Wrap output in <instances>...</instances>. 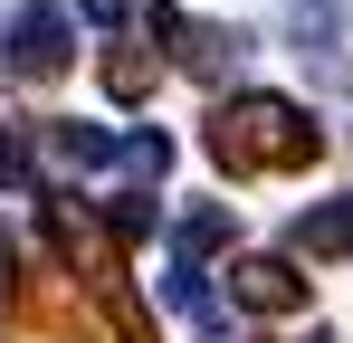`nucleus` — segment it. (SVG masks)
<instances>
[{
    "label": "nucleus",
    "mask_w": 353,
    "mask_h": 343,
    "mask_svg": "<svg viewBox=\"0 0 353 343\" xmlns=\"http://www.w3.org/2000/svg\"><path fill=\"white\" fill-rule=\"evenodd\" d=\"M315 343H334V334H315Z\"/></svg>",
    "instance_id": "10"
},
{
    "label": "nucleus",
    "mask_w": 353,
    "mask_h": 343,
    "mask_svg": "<svg viewBox=\"0 0 353 343\" xmlns=\"http://www.w3.org/2000/svg\"><path fill=\"white\" fill-rule=\"evenodd\" d=\"M48 153L67 172H96V163H124V134H105V124H48Z\"/></svg>",
    "instance_id": "4"
},
{
    "label": "nucleus",
    "mask_w": 353,
    "mask_h": 343,
    "mask_svg": "<svg viewBox=\"0 0 353 343\" xmlns=\"http://www.w3.org/2000/svg\"><path fill=\"white\" fill-rule=\"evenodd\" d=\"M230 295L248 305V315H287V305H305V277H296L287 258H239V267H230Z\"/></svg>",
    "instance_id": "3"
},
{
    "label": "nucleus",
    "mask_w": 353,
    "mask_h": 343,
    "mask_svg": "<svg viewBox=\"0 0 353 343\" xmlns=\"http://www.w3.org/2000/svg\"><path fill=\"white\" fill-rule=\"evenodd\" d=\"M315 153H325V134L287 96H230L210 114V163L220 172H305Z\"/></svg>",
    "instance_id": "1"
},
{
    "label": "nucleus",
    "mask_w": 353,
    "mask_h": 343,
    "mask_svg": "<svg viewBox=\"0 0 353 343\" xmlns=\"http://www.w3.org/2000/svg\"><path fill=\"white\" fill-rule=\"evenodd\" d=\"M163 163H172L163 134H124V172H134V181H163Z\"/></svg>",
    "instance_id": "6"
},
{
    "label": "nucleus",
    "mask_w": 353,
    "mask_h": 343,
    "mask_svg": "<svg viewBox=\"0 0 353 343\" xmlns=\"http://www.w3.org/2000/svg\"><path fill=\"white\" fill-rule=\"evenodd\" d=\"M10 67H19V76H58V67H67V10H58V0H29V10H19Z\"/></svg>",
    "instance_id": "2"
},
{
    "label": "nucleus",
    "mask_w": 353,
    "mask_h": 343,
    "mask_svg": "<svg viewBox=\"0 0 353 343\" xmlns=\"http://www.w3.org/2000/svg\"><path fill=\"white\" fill-rule=\"evenodd\" d=\"M0 277H10V248H0Z\"/></svg>",
    "instance_id": "9"
},
{
    "label": "nucleus",
    "mask_w": 353,
    "mask_h": 343,
    "mask_svg": "<svg viewBox=\"0 0 353 343\" xmlns=\"http://www.w3.org/2000/svg\"><path fill=\"white\" fill-rule=\"evenodd\" d=\"M77 10H86L96 29H124V19H134V0H77Z\"/></svg>",
    "instance_id": "8"
},
{
    "label": "nucleus",
    "mask_w": 353,
    "mask_h": 343,
    "mask_svg": "<svg viewBox=\"0 0 353 343\" xmlns=\"http://www.w3.org/2000/svg\"><path fill=\"white\" fill-rule=\"evenodd\" d=\"M296 248H305V258H353V191L325 200V210H305V220H296Z\"/></svg>",
    "instance_id": "5"
},
{
    "label": "nucleus",
    "mask_w": 353,
    "mask_h": 343,
    "mask_svg": "<svg viewBox=\"0 0 353 343\" xmlns=\"http://www.w3.org/2000/svg\"><path fill=\"white\" fill-rule=\"evenodd\" d=\"M105 86L115 96H143V57H105Z\"/></svg>",
    "instance_id": "7"
}]
</instances>
